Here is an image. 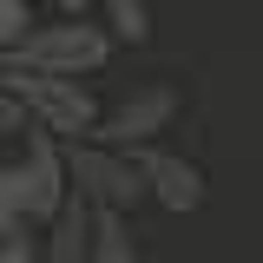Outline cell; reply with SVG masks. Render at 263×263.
<instances>
[{"mask_svg":"<svg viewBox=\"0 0 263 263\" xmlns=\"http://www.w3.org/2000/svg\"><path fill=\"white\" fill-rule=\"evenodd\" d=\"M138 158V171H145V191H152V204H164V211H197L204 197H211V184H204V171H197L191 158H178V152H164V145H138L132 152Z\"/></svg>","mask_w":263,"mask_h":263,"instance_id":"cell-6","label":"cell"},{"mask_svg":"<svg viewBox=\"0 0 263 263\" xmlns=\"http://www.w3.org/2000/svg\"><path fill=\"white\" fill-rule=\"evenodd\" d=\"M0 86L20 99L33 112V125L40 132H53V138H92L99 132V99L86 79H66V72H33V66H13V60H0Z\"/></svg>","mask_w":263,"mask_h":263,"instance_id":"cell-2","label":"cell"},{"mask_svg":"<svg viewBox=\"0 0 263 263\" xmlns=\"http://www.w3.org/2000/svg\"><path fill=\"white\" fill-rule=\"evenodd\" d=\"M72 197V178H66V138L33 125L20 138V152L0 171V237L13 230H46L53 211Z\"/></svg>","mask_w":263,"mask_h":263,"instance_id":"cell-1","label":"cell"},{"mask_svg":"<svg viewBox=\"0 0 263 263\" xmlns=\"http://www.w3.org/2000/svg\"><path fill=\"white\" fill-rule=\"evenodd\" d=\"M53 7H60L66 20H92V13H99V0H53Z\"/></svg>","mask_w":263,"mask_h":263,"instance_id":"cell-13","label":"cell"},{"mask_svg":"<svg viewBox=\"0 0 263 263\" xmlns=\"http://www.w3.org/2000/svg\"><path fill=\"white\" fill-rule=\"evenodd\" d=\"M33 27H40V20H33V0H0V53L20 46Z\"/></svg>","mask_w":263,"mask_h":263,"instance_id":"cell-10","label":"cell"},{"mask_svg":"<svg viewBox=\"0 0 263 263\" xmlns=\"http://www.w3.org/2000/svg\"><path fill=\"white\" fill-rule=\"evenodd\" d=\"M112 33L99 27V20H46V27H33L20 46H7L0 60L13 66H33V72H66V79H86V72H99V66L112 60Z\"/></svg>","mask_w":263,"mask_h":263,"instance_id":"cell-3","label":"cell"},{"mask_svg":"<svg viewBox=\"0 0 263 263\" xmlns=\"http://www.w3.org/2000/svg\"><path fill=\"white\" fill-rule=\"evenodd\" d=\"M92 230H99V204L72 191V197L60 204V211H53L46 237H40L46 263H86V250H92Z\"/></svg>","mask_w":263,"mask_h":263,"instance_id":"cell-7","label":"cell"},{"mask_svg":"<svg viewBox=\"0 0 263 263\" xmlns=\"http://www.w3.org/2000/svg\"><path fill=\"white\" fill-rule=\"evenodd\" d=\"M7 158H13V152H7V138H0V171H7Z\"/></svg>","mask_w":263,"mask_h":263,"instance_id":"cell-14","label":"cell"},{"mask_svg":"<svg viewBox=\"0 0 263 263\" xmlns=\"http://www.w3.org/2000/svg\"><path fill=\"white\" fill-rule=\"evenodd\" d=\"M178 119V92L171 86H138L132 99H119L105 119H99V145H119V152H138V145H158V132H171Z\"/></svg>","mask_w":263,"mask_h":263,"instance_id":"cell-5","label":"cell"},{"mask_svg":"<svg viewBox=\"0 0 263 263\" xmlns=\"http://www.w3.org/2000/svg\"><path fill=\"white\" fill-rule=\"evenodd\" d=\"M66 178H72L79 197H92L99 211H125V217L152 197L138 158L119 152V145H99V138H66Z\"/></svg>","mask_w":263,"mask_h":263,"instance_id":"cell-4","label":"cell"},{"mask_svg":"<svg viewBox=\"0 0 263 263\" xmlns=\"http://www.w3.org/2000/svg\"><path fill=\"white\" fill-rule=\"evenodd\" d=\"M86 263H138V243H132L125 211H99V230H92V250H86Z\"/></svg>","mask_w":263,"mask_h":263,"instance_id":"cell-9","label":"cell"},{"mask_svg":"<svg viewBox=\"0 0 263 263\" xmlns=\"http://www.w3.org/2000/svg\"><path fill=\"white\" fill-rule=\"evenodd\" d=\"M99 27L119 46H145L152 40V7L145 0H99Z\"/></svg>","mask_w":263,"mask_h":263,"instance_id":"cell-8","label":"cell"},{"mask_svg":"<svg viewBox=\"0 0 263 263\" xmlns=\"http://www.w3.org/2000/svg\"><path fill=\"white\" fill-rule=\"evenodd\" d=\"M0 263H46V250L33 230H13V237H0Z\"/></svg>","mask_w":263,"mask_h":263,"instance_id":"cell-12","label":"cell"},{"mask_svg":"<svg viewBox=\"0 0 263 263\" xmlns=\"http://www.w3.org/2000/svg\"><path fill=\"white\" fill-rule=\"evenodd\" d=\"M27 132H33V112H27L13 92H7V86H0V138H7V145H20Z\"/></svg>","mask_w":263,"mask_h":263,"instance_id":"cell-11","label":"cell"}]
</instances>
